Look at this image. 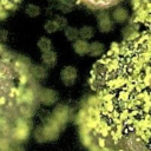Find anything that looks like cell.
<instances>
[{
  "label": "cell",
  "mask_w": 151,
  "mask_h": 151,
  "mask_svg": "<svg viewBox=\"0 0 151 151\" xmlns=\"http://www.w3.org/2000/svg\"><path fill=\"white\" fill-rule=\"evenodd\" d=\"M136 28L93 65L97 96L83 110L92 151H151V0H134Z\"/></svg>",
  "instance_id": "1"
},
{
  "label": "cell",
  "mask_w": 151,
  "mask_h": 151,
  "mask_svg": "<svg viewBox=\"0 0 151 151\" xmlns=\"http://www.w3.org/2000/svg\"><path fill=\"white\" fill-rule=\"evenodd\" d=\"M60 127H61V125L54 118H52L48 120V123H46L44 126H41L37 130L35 138L40 143L46 142V140H54L59 136Z\"/></svg>",
  "instance_id": "2"
},
{
  "label": "cell",
  "mask_w": 151,
  "mask_h": 151,
  "mask_svg": "<svg viewBox=\"0 0 151 151\" xmlns=\"http://www.w3.org/2000/svg\"><path fill=\"white\" fill-rule=\"evenodd\" d=\"M60 76H61L63 83L67 86H71V85H73V83L77 79V70L73 66H66L61 70Z\"/></svg>",
  "instance_id": "3"
},
{
  "label": "cell",
  "mask_w": 151,
  "mask_h": 151,
  "mask_svg": "<svg viewBox=\"0 0 151 151\" xmlns=\"http://www.w3.org/2000/svg\"><path fill=\"white\" fill-rule=\"evenodd\" d=\"M68 107L66 105H58L53 111V118L63 126L68 120Z\"/></svg>",
  "instance_id": "4"
},
{
  "label": "cell",
  "mask_w": 151,
  "mask_h": 151,
  "mask_svg": "<svg viewBox=\"0 0 151 151\" xmlns=\"http://www.w3.org/2000/svg\"><path fill=\"white\" fill-rule=\"evenodd\" d=\"M19 2L20 0H0V19L6 18Z\"/></svg>",
  "instance_id": "5"
},
{
  "label": "cell",
  "mask_w": 151,
  "mask_h": 151,
  "mask_svg": "<svg viewBox=\"0 0 151 151\" xmlns=\"http://www.w3.org/2000/svg\"><path fill=\"white\" fill-rule=\"evenodd\" d=\"M40 103L45 105H52L57 100V93L52 90H42L40 94H38Z\"/></svg>",
  "instance_id": "6"
},
{
  "label": "cell",
  "mask_w": 151,
  "mask_h": 151,
  "mask_svg": "<svg viewBox=\"0 0 151 151\" xmlns=\"http://www.w3.org/2000/svg\"><path fill=\"white\" fill-rule=\"evenodd\" d=\"M84 4H86L90 7H97V8H105L110 7L114 4H117L119 0H79Z\"/></svg>",
  "instance_id": "7"
},
{
  "label": "cell",
  "mask_w": 151,
  "mask_h": 151,
  "mask_svg": "<svg viewBox=\"0 0 151 151\" xmlns=\"http://www.w3.org/2000/svg\"><path fill=\"white\" fill-rule=\"evenodd\" d=\"M98 25H99V29L101 32H110L112 29V21L109 17L107 13H101L99 15V20H98Z\"/></svg>",
  "instance_id": "8"
},
{
  "label": "cell",
  "mask_w": 151,
  "mask_h": 151,
  "mask_svg": "<svg viewBox=\"0 0 151 151\" xmlns=\"http://www.w3.org/2000/svg\"><path fill=\"white\" fill-rule=\"evenodd\" d=\"M73 47H74V51H76L78 54L84 55V54L88 53L90 44H87L85 40H77V41L73 44Z\"/></svg>",
  "instance_id": "9"
},
{
  "label": "cell",
  "mask_w": 151,
  "mask_h": 151,
  "mask_svg": "<svg viewBox=\"0 0 151 151\" xmlns=\"http://www.w3.org/2000/svg\"><path fill=\"white\" fill-rule=\"evenodd\" d=\"M129 18V13L125 8L123 7H119L117 9H114L113 12V19L117 21V22H124L125 20H127Z\"/></svg>",
  "instance_id": "10"
},
{
  "label": "cell",
  "mask_w": 151,
  "mask_h": 151,
  "mask_svg": "<svg viewBox=\"0 0 151 151\" xmlns=\"http://www.w3.org/2000/svg\"><path fill=\"white\" fill-rule=\"evenodd\" d=\"M104 52V45L96 41V42H92L90 44V50H88V53L92 55V57H99Z\"/></svg>",
  "instance_id": "11"
},
{
  "label": "cell",
  "mask_w": 151,
  "mask_h": 151,
  "mask_svg": "<svg viewBox=\"0 0 151 151\" xmlns=\"http://www.w3.org/2000/svg\"><path fill=\"white\" fill-rule=\"evenodd\" d=\"M42 60H44V63L46 65L53 66L55 64V61H57V55L52 50H50V51L42 52Z\"/></svg>",
  "instance_id": "12"
},
{
  "label": "cell",
  "mask_w": 151,
  "mask_h": 151,
  "mask_svg": "<svg viewBox=\"0 0 151 151\" xmlns=\"http://www.w3.org/2000/svg\"><path fill=\"white\" fill-rule=\"evenodd\" d=\"M93 34H94V31H93V28L90 27V26H85V27H83V28L79 31V35H80L84 40L92 38Z\"/></svg>",
  "instance_id": "13"
},
{
  "label": "cell",
  "mask_w": 151,
  "mask_h": 151,
  "mask_svg": "<svg viewBox=\"0 0 151 151\" xmlns=\"http://www.w3.org/2000/svg\"><path fill=\"white\" fill-rule=\"evenodd\" d=\"M38 47H39L42 52L50 51V50H51V47H52L51 40H50V39H47V38H41V39L38 41Z\"/></svg>",
  "instance_id": "14"
},
{
  "label": "cell",
  "mask_w": 151,
  "mask_h": 151,
  "mask_svg": "<svg viewBox=\"0 0 151 151\" xmlns=\"http://www.w3.org/2000/svg\"><path fill=\"white\" fill-rule=\"evenodd\" d=\"M65 35L70 40H76L78 38V35H79V32L76 31L73 27H68V28L65 29Z\"/></svg>",
  "instance_id": "15"
},
{
  "label": "cell",
  "mask_w": 151,
  "mask_h": 151,
  "mask_svg": "<svg viewBox=\"0 0 151 151\" xmlns=\"http://www.w3.org/2000/svg\"><path fill=\"white\" fill-rule=\"evenodd\" d=\"M58 28H59V25L57 24V21H48V22L45 25V29H46L47 32H50V33L55 32Z\"/></svg>",
  "instance_id": "16"
},
{
  "label": "cell",
  "mask_w": 151,
  "mask_h": 151,
  "mask_svg": "<svg viewBox=\"0 0 151 151\" xmlns=\"http://www.w3.org/2000/svg\"><path fill=\"white\" fill-rule=\"evenodd\" d=\"M83 118H84V114H83V110H81V111H80V123H79V125H80V130H81V139H83V142L85 143V145H87V140H86V137H85V134H84V130H83V127H81ZM87 146H88V145H87Z\"/></svg>",
  "instance_id": "17"
}]
</instances>
